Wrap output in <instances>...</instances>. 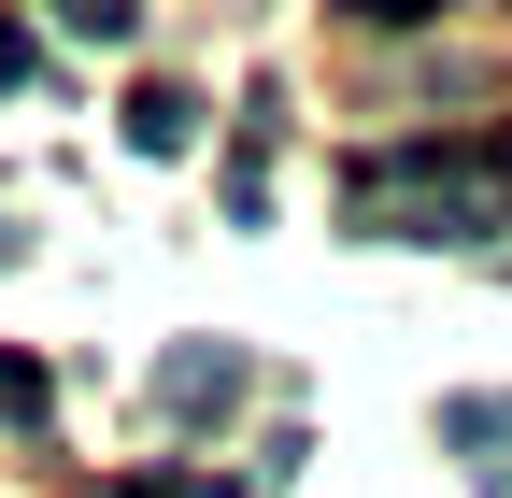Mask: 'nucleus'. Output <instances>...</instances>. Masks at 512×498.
Segmentation results:
<instances>
[{
    "label": "nucleus",
    "instance_id": "f257e3e1",
    "mask_svg": "<svg viewBox=\"0 0 512 498\" xmlns=\"http://www.w3.org/2000/svg\"><path fill=\"white\" fill-rule=\"evenodd\" d=\"M441 442L470 456V484H512V399H441Z\"/></svg>",
    "mask_w": 512,
    "mask_h": 498
},
{
    "label": "nucleus",
    "instance_id": "f03ea898",
    "mask_svg": "<svg viewBox=\"0 0 512 498\" xmlns=\"http://www.w3.org/2000/svg\"><path fill=\"white\" fill-rule=\"evenodd\" d=\"M157 399H171V413H228V399H242V356H228V342H214V356L185 342V356L157 370Z\"/></svg>",
    "mask_w": 512,
    "mask_h": 498
},
{
    "label": "nucleus",
    "instance_id": "7ed1b4c3",
    "mask_svg": "<svg viewBox=\"0 0 512 498\" xmlns=\"http://www.w3.org/2000/svg\"><path fill=\"white\" fill-rule=\"evenodd\" d=\"M128 143H143V157H185V143H200V100H185V86H143V100H128Z\"/></svg>",
    "mask_w": 512,
    "mask_h": 498
},
{
    "label": "nucleus",
    "instance_id": "20e7f679",
    "mask_svg": "<svg viewBox=\"0 0 512 498\" xmlns=\"http://www.w3.org/2000/svg\"><path fill=\"white\" fill-rule=\"evenodd\" d=\"M15 72H29V29H0V86H15Z\"/></svg>",
    "mask_w": 512,
    "mask_h": 498
}]
</instances>
